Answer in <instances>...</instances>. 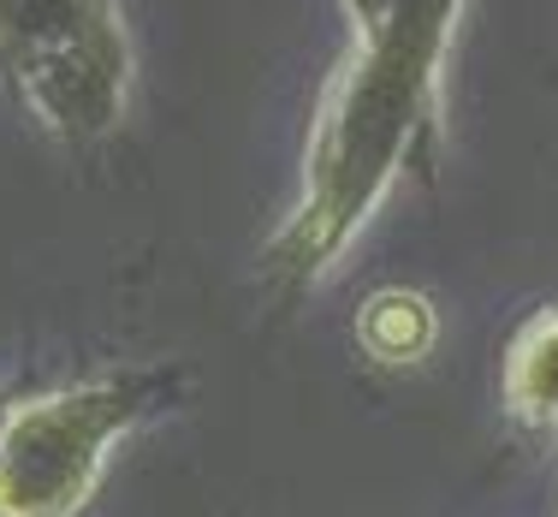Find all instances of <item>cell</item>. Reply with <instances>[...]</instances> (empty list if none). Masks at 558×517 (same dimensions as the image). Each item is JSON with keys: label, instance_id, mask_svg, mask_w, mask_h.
<instances>
[{"label": "cell", "instance_id": "cell-7", "mask_svg": "<svg viewBox=\"0 0 558 517\" xmlns=\"http://www.w3.org/2000/svg\"><path fill=\"white\" fill-rule=\"evenodd\" d=\"M7 410H12V393H7V387H0V422H7Z\"/></svg>", "mask_w": 558, "mask_h": 517}, {"label": "cell", "instance_id": "cell-5", "mask_svg": "<svg viewBox=\"0 0 558 517\" xmlns=\"http://www.w3.org/2000/svg\"><path fill=\"white\" fill-rule=\"evenodd\" d=\"M356 334H363V351L380 363H416L434 345V310L416 291H380L375 303H363Z\"/></svg>", "mask_w": 558, "mask_h": 517}, {"label": "cell", "instance_id": "cell-2", "mask_svg": "<svg viewBox=\"0 0 558 517\" xmlns=\"http://www.w3.org/2000/svg\"><path fill=\"white\" fill-rule=\"evenodd\" d=\"M137 89V55L113 0H0V96L36 131L96 149Z\"/></svg>", "mask_w": 558, "mask_h": 517}, {"label": "cell", "instance_id": "cell-3", "mask_svg": "<svg viewBox=\"0 0 558 517\" xmlns=\"http://www.w3.org/2000/svg\"><path fill=\"white\" fill-rule=\"evenodd\" d=\"M184 393V369H101L0 422V517H77L113 446Z\"/></svg>", "mask_w": 558, "mask_h": 517}, {"label": "cell", "instance_id": "cell-6", "mask_svg": "<svg viewBox=\"0 0 558 517\" xmlns=\"http://www.w3.org/2000/svg\"><path fill=\"white\" fill-rule=\"evenodd\" d=\"M339 7H344V19H351V31H363V24H375L392 0H339Z\"/></svg>", "mask_w": 558, "mask_h": 517}, {"label": "cell", "instance_id": "cell-4", "mask_svg": "<svg viewBox=\"0 0 558 517\" xmlns=\"http://www.w3.org/2000/svg\"><path fill=\"white\" fill-rule=\"evenodd\" d=\"M505 410L541 434H558V310H541L505 345Z\"/></svg>", "mask_w": 558, "mask_h": 517}, {"label": "cell", "instance_id": "cell-1", "mask_svg": "<svg viewBox=\"0 0 558 517\" xmlns=\"http://www.w3.org/2000/svg\"><path fill=\"white\" fill-rule=\"evenodd\" d=\"M458 19L463 0H392L375 24L351 31L310 125L298 208L262 256V280L279 298H303L375 220L398 172L422 167Z\"/></svg>", "mask_w": 558, "mask_h": 517}]
</instances>
